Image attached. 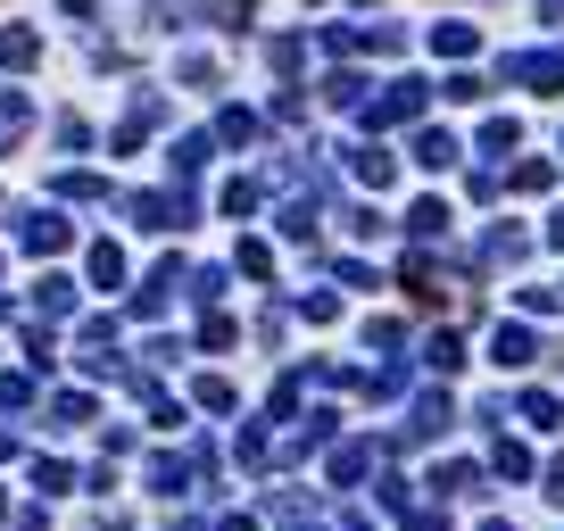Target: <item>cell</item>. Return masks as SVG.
<instances>
[{"instance_id": "1", "label": "cell", "mask_w": 564, "mask_h": 531, "mask_svg": "<svg viewBox=\"0 0 564 531\" xmlns=\"http://www.w3.org/2000/svg\"><path fill=\"white\" fill-rule=\"evenodd\" d=\"M67 241V225H58V216H34V225H25V249H58Z\"/></svg>"}, {"instance_id": "2", "label": "cell", "mask_w": 564, "mask_h": 531, "mask_svg": "<svg viewBox=\"0 0 564 531\" xmlns=\"http://www.w3.org/2000/svg\"><path fill=\"white\" fill-rule=\"evenodd\" d=\"M25 133V100H0V142H18Z\"/></svg>"}]
</instances>
